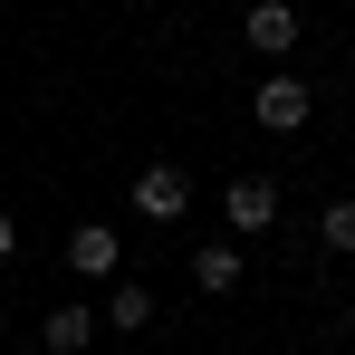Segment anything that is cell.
I'll list each match as a JSON object with an SVG mask.
<instances>
[{"instance_id": "obj_1", "label": "cell", "mask_w": 355, "mask_h": 355, "mask_svg": "<svg viewBox=\"0 0 355 355\" xmlns=\"http://www.w3.org/2000/svg\"><path fill=\"white\" fill-rule=\"evenodd\" d=\"M307 116H317V96L297 87L288 67H269V77L250 87V125H269V135H297V125H307Z\"/></svg>"}, {"instance_id": "obj_2", "label": "cell", "mask_w": 355, "mask_h": 355, "mask_svg": "<svg viewBox=\"0 0 355 355\" xmlns=\"http://www.w3.org/2000/svg\"><path fill=\"white\" fill-rule=\"evenodd\" d=\"M67 269H77V279H106V288H116V279H125V240L106 231V221H77V231H67Z\"/></svg>"}, {"instance_id": "obj_3", "label": "cell", "mask_w": 355, "mask_h": 355, "mask_svg": "<svg viewBox=\"0 0 355 355\" xmlns=\"http://www.w3.org/2000/svg\"><path fill=\"white\" fill-rule=\"evenodd\" d=\"M135 211H144V221H182V211H192V173H182V164H144V173H135Z\"/></svg>"}, {"instance_id": "obj_4", "label": "cell", "mask_w": 355, "mask_h": 355, "mask_svg": "<svg viewBox=\"0 0 355 355\" xmlns=\"http://www.w3.org/2000/svg\"><path fill=\"white\" fill-rule=\"evenodd\" d=\"M240 39H250L259 58L279 67V58L297 49V10H288V0H250V10H240Z\"/></svg>"}, {"instance_id": "obj_5", "label": "cell", "mask_w": 355, "mask_h": 355, "mask_svg": "<svg viewBox=\"0 0 355 355\" xmlns=\"http://www.w3.org/2000/svg\"><path fill=\"white\" fill-rule=\"evenodd\" d=\"M221 211H231V231H279V182L269 173H240L221 192Z\"/></svg>"}, {"instance_id": "obj_6", "label": "cell", "mask_w": 355, "mask_h": 355, "mask_svg": "<svg viewBox=\"0 0 355 355\" xmlns=\"http://www.w3.org/2000/svg\"><path fill=\"white\" fill-rule=\"evenodd\" d=\"M240 269H250V259H240V240H202V259H192V279H202L211 297H231Z\"/></svg>"}, {"instance_id": "obj_7", "label": "cell", "mask_w": 355, "mask_h": 355, "mask_svg": "<svg viewBox=\"0 0 355 355\" xmlns=\"http://www.w3.org/2000/svg\"><path fill=\"white\" fill-rule=\"evenodd\" d=\"M106 327H116V336L154 327V288H144V279H116V288H106Z\"/></svg>"}, {"instance_id": "obj_8", "label": "cell", "mask_w": 355, "mask_h": 355, "mask_svg": "<svg viewBox=\"0 0 355 355\" xmlns=\"http://www.w3.org/2000/svg\"><path fill=\"white\" fill-rule=\"evenodd\" d=\"M39 336H49V355H87V346H96V317H87V307H49Z\"/></svg>"}, {"instance_id": "obj_9", "label": "cell", "mask_w": 355, "mask_h": 355, "mask_svg": "<svg viewBox=\"0 0 355 355\" xmlns=\"http://www.w3.org/2000/svg\"><path fill=\"white\" fill-rule=\"evenodd\" d=\"M317 240H327L336 259H355V192H346V202H327V211H317Z\"/></svg>"}, {"instance_id": "obj_10", "label": "cell", "mask_w": 355, "mask_h": 355, "mask_svg": "<svg viewBox=\"0 0 355 355\" xmlns=\"http://www.w3.org/2000/svg\"><path fill=\"white\" fill-rule=\"evenodd\" d=\"M10 240H19V231H10V211H0V259H10Z\"/></svg>"}]
</instances>
